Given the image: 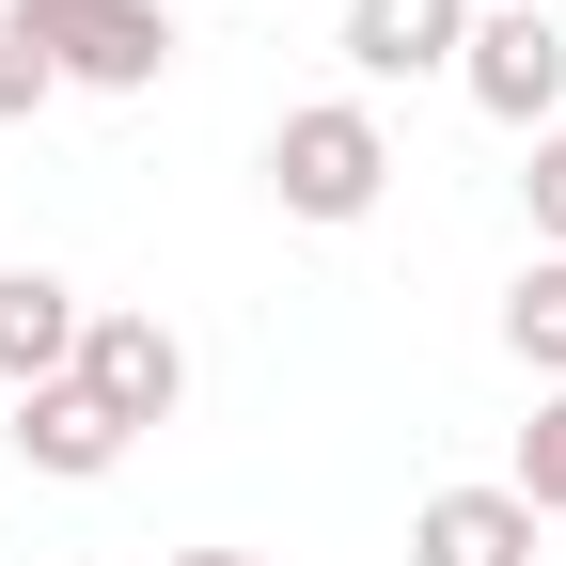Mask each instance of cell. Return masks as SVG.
<instances>
[{"label":"cell","mask_w":566,"mask_h":566,"mask_svg":"<svg viewBox=\"0 0 566 566\" xmlns=\"http://www.w3.org/2000/svg\"><path fill=\"white\" fill-rule=\"evenodd\" d=\"M504 488H520L535 520H566V394H551V409L520 424V472H504Z\"/></svg>","instance_id":"30bf717a"},{"label":"cell","mask_w":566,"mask_h":566,"mask_svg":"<svg viewBox=\"0 0 566 566\" xmlns=\"http://www.w3.org/2000/svg\"><path fill=\"white\" fill-rule=\"evenodd\" d=\"M48 95H63V80H48V48L17 32V0H0V126H32Z\"/></svg>","instance_id":"8fae6325"},{"label":"cell","mask_w":566,"mask_h":566,"mask_svg":"<svg viewBox=\"0 0 566 566\" xmlns=\"http://www.w3.org/2000/svg\"><path fill=\"white\" fill-rule=\"evenodd\" d=\"M409 566H535V504L520 488H441L409 520Z\"/></svg>","instance_id":"52a82bcc"},{"label":"cell","mask_w":566,"mask_h":566,"mask_svg":"<svg viewBox=\"0 0 566 566\" xmlns=\"http://www.w3.org/2000/svg\"><path fill=\"white\" fill-rule=\"evenodd\" d=\"M457 80H472V111H488V126L551 142V126H566V32H551V0H504V17H472Z\"/></svg>","instance_id":"3957f363"},{"label":"cell","mask_w":566,"mask_h":566,"mask_svg":"<svg viewBox=\"0 0 566 566\" xmlns=\"http://www.w3.org/2000/svg\"><path fill=\"white\" fill-rule=\"evenodd\" d=\"M174 566H252V551H174Z\"/></svg>","instance_id":"4fadbf2b"},{"label":"cell","mask_w":566,"mask_h":566,"mask_svg":"<svg viewBox=\"0 0 566 566\" xmlns=\"http://www.w3.org/2000/svg\"><path fill=\"white\" fill-rule=\"evenodd\" d=\"M268 189H283V221H378V189H394V126H378L363 95L283 111V126H268Z\"/></svg>","instance_id":"6da1fadb"},{"label":"cell","mask_w":566,"mask_h":566,"mask_svg":"<svg viewBox=\"0 0 566 566\" xmlns=\"http://www.w3.org/2000/svg\"><path fill=\"white\" fill-rule=\"evenodd\" d=\"M80 331H95V300L63 268H0V409L48 394V378H80Z\"/></svg>","instance_id":"5b68a950"},{"label":"cell","mask_w":566,"mask_h":566,"mask_svg":"<svg viewBox=\"0 0 566 566\" xmlns=\"http://www.w3.org/2000/svg\"><path fill=\"white\" fill-rule=\"evenodd\" d=\"M504 346H520V363L566 394V252H535V268L504 283Z\"/></svg>","instance_id":"9c48e42d"},{"label":"cell","mask_w":566,"mask_h":566,"mask_svg":"<svg viewBox=\"0 0 566 566\" xmlns=\"http://www.w3.org/2000/svg\"><path fill=\"white\" fill-rule=\"evenodd\" d=\"M17 32L48 48V80H80V95H142L174 63V17H158V0H17Z\"/></svg>","instance_id":"7a4b0ae2"},{"label":"cell","mask_w":566,"mask_h":566,"mask_svg":"<svg viewBox=\"0 0 566 566\" xmlns=\"http://www.w3.org/2000/svg\"><path fill=\"white\" fill-rule=\"evenodd\" d=\"M0 441H17L32 472H63V488H95V472L126 457V424H111L80 378H48V394H17V409H0Z\"/></svg>","instance_id":"8992f818"},{"label":"cell","mask_w":566,"mask_h":566,"mask_svg":"<svg viewBox=\"0 0 566 566\" xmlns=\"http://www.w3.org/2000/svg\"><path fill=\"white\" fill-rule=\"evenodd\" d=\"M80 394H95L126 441H142V424H174V394H189V346H174L158 315H95V331H80Z\"/></svg>","instance_id":"277c9868"},{"label":"cell","mask_w":566,"mask_h":566,"mask_svg":"<svg viewBox=\"0 0 566 566\" xmlns=\"http://www.w3.org/2000/svg\"><path fill=\"white\" fill-rule=\"evenodd\" d=\"M472 48V0H346V63L363 80H424Z\"/></svg>","instance_id":"ba28073f"},{"label":"cell","mask_w":566,"mask_h":566,"mask_svg":"<svg viewBox=\"0 0 566 566\" xmlns=\"http://www.w3.org/2000/svg\"><path fill=\"white\" fill-rule=\"evenodd\" d=\"M520 189H535V252H566V126L535 142V174H520Z\"/></svg>","instance_id":"7c38bea8"}]
</instances>
